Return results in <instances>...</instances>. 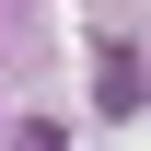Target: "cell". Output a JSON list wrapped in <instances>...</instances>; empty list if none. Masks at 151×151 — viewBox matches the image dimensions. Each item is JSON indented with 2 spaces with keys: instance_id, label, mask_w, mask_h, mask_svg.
I'll list each match as a JSON object with an SVG mask.
<instances>
[{
  "instance_id": "cell-1",
  "label": "cell",
  "mask_w": 151,
  "mask_h": 151,
  "mask_svg": "<svg viewBox=\"0 0 151 151\" xmlns=\"http://www.w3.org/2000/svg\"><path fill=\"white\" fill-rule=\"evenodd\" d=\"M93 105H105V116H139V58H128V47H105V70H93Z\"/></svg>"
}]
</instances>
